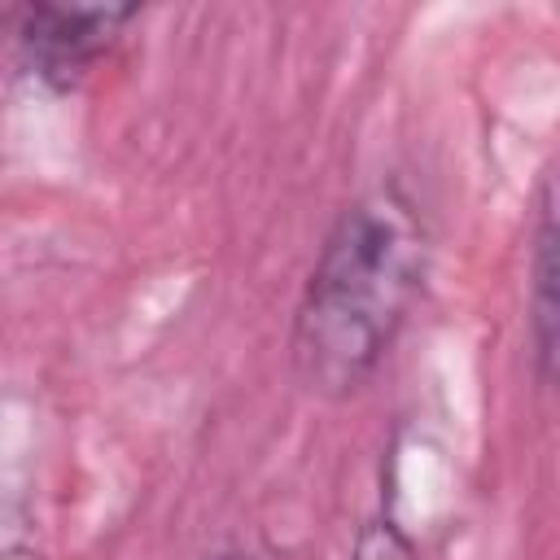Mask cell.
Here are the masks:
<instances>
[{"mask_svg":"<svg viewBox=\"0 0 560 560\" xmlns=\"http://www.w3.org/2000/svg\"><path fill=\"white\" fill-rule=\"evenodd\" d=\"M429 271V219L420 201L385 179L354 197L319 241L306 271L289 359L315 398L359 394L394 350Z\"/></svg>","mask_w":560,"mask_h":560,"instance_id":"6da1fadb","label":"cell"},{"mask_svg":"<svg viewBox=\"0 0 560 560\" xmlns=\"http://www.w3.org/2000/svg\"><path fill=\"white\" fill-rule=\"evenodd\" d=\"M140 4H57L35 0L18 18V52L31 79L48 92H74L114 48Z\"/></svg>","mask_w":560,"mask_h":560,"instance_id":"7a4b0ae2","label":"cell"},{"mask_svg":"<svg viewBox=\"0 0 560 560\" xmlns=\"http://www.w3.org/2000/svg\"><path fill=\"white\" fill-rule=\"evenodd\" d=\"M556 179L542 175L538 188V214H534V254H529V346H534V376L538 385H551L556 376Z\"/></svg>","mask_w":560,"mask_h":560,"instance_id":"3957f363","label":"cell"},{"mask_svg":"<svg viewBox=\"0 0 560 560\" xmlns=\"http://www.w3.org/2000/svg\"><path fill=\"white\" fill-rule=\"evenodd\" d=\"M350 560H420V547L394 516H372L359 525Z\"/></svg>","mask_w":560,"mask_h":560,"instance_id":"277c9868","label":"cell"},{"mask_svg":"<svg viewBox=\"0 0 560 560\" xmlns=\"http://www.w3.org/2000/svg\"><path fill=\"white\" fill-rule=\"evenodd\" d=\"M214 560H249L245 551H223V556H214Z\"/></svg>","mask_w":560,"mask_h":560,"instance_id":"5b68a950","label":"cell"}]
</instances>
